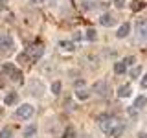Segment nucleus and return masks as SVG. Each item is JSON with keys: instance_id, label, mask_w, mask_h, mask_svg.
I'll use <instances>...</instances> for the list:
<instances>
[{"instance_id": "f257e3e1", "label": "nucleus", "mask_w": 147, "mask_h": 138, "mask_svg": "<svg viewBox=\"0 0 147 138\" xmlns=\"http://www.w3.org/2000/svg\"><path fill=\"white\" fill-rule=\"evenodd\" d=\"M33 114H35V107L30 105V103H22V105L17 107V116L22 118V120H30Z\"/></svg>"}, {"instance_id": "f03ea898", "label": "nucleus", "mask_w": 147, "mask_h": 138, "mask_svg": "<svg viewBox=\"0 0 147 138\" xmlns=\"http://www.w3.org/2000/svg\"><path fill=\"white\" fill-rule=\"evenodd\" d=\"M92 92H96L98 96H107L109 94V83L107 81H103V79H99V81H96L94 83V87H92Z\"/></svg>"}, {"instance_id": "7ed1b4c3", "label": "nucleus", "mask_w": 147, "mask_h": 138, "mask_svg": "<svg viewBox=\"0 0 147 138\" xmlns=\"http://www.w3.org/2000/svg\"><path fill=\"white\" fill-rule=\"evenodd\" d=\"M2 70L6 72V74H9V76H11V79L13 81H20V77H22V74H20V70H17L15 66H13L11 63H6L2 66Z\"/></svg>"}, {"instance_id": "20e7f679", "label": "nucleus", "mask_w": 147, "mask_h": 138, "mask_svg": "<svg viewBox=\"0 0 147 138\" xmlns=\"http://www.w3.org/2000/svg\"><path fill=\"white\" fill-rule=\"evenodd\" d=\"M13 50V39L11 37H2V39H0V52L2 53H7V52H11Z\"/></svg>"}, {"instance_id": "39448f33", "label": "nucleus", "mask_w": 147, "mask_h": 138, "mask_svg": "<svg viewBox=\"0 0 147 138\" xmlns=\"http://www.w3.org/2000/svg\"><path fill=\"white\" fill-rule=\"evenodd\" d=\"M30 92L39 98V96H42V92H44V85H42V83H39L37 79H33V81L30 83Z\"/></svg>"}, {"instance_id": "423d86ee", "label": "nucleus", "mask_w": 147, "mask_h": 138, "mask_svg": "<svg viewBox=\"0 0 147 138\" xmlns=\"http://www.w3.org/2000/svg\"><path fill=\"white\" fill-rule=\"evenodd\" d=\"M136 31H138V37L142 41H147V20H138Z\"/></svg>"}, {"instance_id": "0eeeda50", "label": "nucleus", "mask_w": 147, "mask_h": 138, "mask_svg": "<svg viewBox=\"0 0 147 138\" xmlns=\"http://www.w3.org/2000/svg\"><path fill=\"white\" fill-rule=\"evenodd\" d=\"M99 24L103 28H110V26L116 24V20H114V17L110 15V13H103V15L99 17Z\"/></svg>"}, {"instance_id": "6e6552de", "label": "nucleus", "mask_w": 147, "mask_h": 138, "mask_svg": "<svg viewBox=\"0 0 147 138\" xmlns=\"http://www.w3.org/2000/svg\"><path fill=\"white\" fill-rule=\"evenodd\" d=\"M129 33H131V24H129V22H123V24L118 28L116 37H118V39H125Z\"/></svg>"}, {"instance_id": "1a4fd4ad", "label": "nucleus", "mask_w": 147, "mask_h": 138, "mask_svg": "<svg viewBox=\"0 0 147 138\" xmlns=\"http://www.w3.org/2000/svg\"><path fill=\"white\" fill-rule=\"evenodd\" d=\"M147 105V98L145 96H136L134 101H132V109H136V110H142Z\"/></svg>"}, {"instance_id": "9d476101", "label": "nucleus", "mask_w": 147, "mask_h": 138, "mask_svg": "<svg viewBox=\"0 0 147 138\" xmlns=\"http://www.w3.org/2000/svg\"><path fill=\"white\" fill-rule=\"evenodd\" d=\"M123 129H125V127H123V123H116V122H114V125H112V129H110L109 135H110V136H114V138H118V136H121Z\"/></svg>"}, {"instance_id": "9b49d317", "label": "nucleus", "mask_w": 147, "mask_h": 138, "mask_svg": "<svg viewBox=\"0 0 147 138\" xmlns=\"http://www.w3.org/2000/svg\"><path fill=\"white\" fill-rule=\"evenodd\" d=\"M131 92H132V87L131 85H121L118 89V98H129Z\"/></svg>"}, {"instance_id": "f8f14e48", "label": "nucleus", "mask_w": 147, "mask_h": 138, "mask_svg": "<svg viewBox=\"0 0 147 138\" xmlns=\"http://www.w3.org/2000/svg\"><path fill=\"white\" fill-rule=\"evenodd\" d=\"M114 72H116L118 76H121V74H125V72H127V64L123 63V61H118L116 64H114Z\"/></svg>"}, {"instance_id": "ddd939ff", "label": "nucleus", "mask_w": 147, "mask_h": 138, "mask_svg": "<svg viewBox=\"0 0 147 138\" xmlns=\"http://www.w3.org/2000/svg\"><path fill=\"white\" fill-rule=\"evenodd\" d=\"M88 96H90V92L86 90V89H79V90H76V98H77V99H81V101L88 99Z\"/></svg>"}, {"instance_id": "4468645a", "label": "nucleus", "mask_w": 147, "mask_h": 138, "mask_svg": "<svg viewBox=\"0 0 147 138\" xmlns=\"http://www.w3.org/2000/svg\"><path fill=\"white\" fill-rule=\"evenodd\" d=\"M35 133H37V127H35V125H28V127L24 129V133H22V135H24V138H33Z\"/></svg>"}, {"instance_id": "2eb2a0df", "label": "nucleus", "mask_w": 147, "mask_h": 138, "mask_svg": "<svg viewBox=\"0 0 147 138\" xmlns=\"http://www.w3.org/2000/svg\"><path fill=\"white\" fill-rule=\"evenodd\" d=\"M142 72H144V68H142L140 64H136V66L131 68V77H132V79H136V77L142 76Z\"/></svg>"}, {"instance_id": "dca6fc26", "label": "nucleus", "mask_w": 147, "mask_h": 138, "mask_svg": "<svg viewBox=\"0 0 147 138\" xmlns=\"http://www.w3.org/2000/svg\"><path fill=\"white\" fill-rule=\"evenodd\" d=\"M4 103H6V105H13V103H17V94H15V92H9L6 98H4Z\"/></svg>"}, {"instance_id": "f3484780", "label": "nucleus", "mask_w": 147, "mask_h": 138, "mask_svg": "<svg viewBox=\"0 0 147 138\" xmlns=\"http://www.w3.org/2000/svg\"><path fill=\"white\" fill-rule=\"evenodd\" d=\"M85 39H86V41H96V39H98V35H96V30H94V28H88V30L85 31Z\"/></svg>"}, {"instance_id": "a211bd4d", "label": "nucleus", "mask_w": 147, "mask_h": 138, "mask_svg": "<svg viewBox=\"0 0 147 138\" xmlns=\"http://www.w3.org/2000/svg\"><path fill=\"white\" fill-rule=\"evenodd\" d=\"M42 52H44L42 46H35V48H33V53H31V59H33V61H37V59L42 55Z\"/></svg>"}, {"instance_id": "6ab92c4d", "label": "nucleus", "mask_w": 147, "mask_h": 138, "mask_svg": "<svg viewBox=\"0 0 147 138\" xmlns=\"http://www.w3.org/2000/svg\"><path fill=\"white\" fill-rule=\"evenodd\" d=\"M63 46V50H66V52H72V50H76L74 48V43H66V41H61V43H59Z\"/></svg>"}, {"instance_id": "aec40b11", "label": "nucleus", "mask_w": 147, "mask_h": 138, "mask_svg": "<svg viewBox=\"0 0 147 138\" xmlns=\"http://www.w3.org/2000/svg\"><path fill=\"white\" fill-rule=\"evenodd\" d=\"M59 92H61V83H59V81L52 83V94H55V96H57Z\"/></svg>"}, {"instance_id": "412c9836", "label": "nucleus", "mask_w": 147, "mask_h": 138, "mask_svg": "<svg viewBox=\"0 0 147 138\" xmlns=\"http://www.w3.org/2000/svg\"><path fill=\"white\" fill-rule=\"evenodd\" d=\"M11 136H13V131L9 127H6L2 133H0V138H11Z\"/></svg>"}, {"instance_id": "4be33fe9", "label": "nucleus", "mask_w": 147, "mask_h": 138, "mask_svg": "<svg viewBox=\"0 0 147 138\" xmlns=\"http://www.w3.org/2000/svg\"><path fill=\"white\" fill-rule=\"evenodd\" d=\"M63 138H76V131H74L72 127H68L66 131H64V135H63Z\"/></svg>"}, {"instance_id": "5701e85b", "label": "nucleus", "mask_w": 147, "mask_h": 138, "mask_svg": "<svg viewBox=\"0 0 147 138\" xmlns=\"http://www.w3.org/2000/svg\"><path fill=\"white\" fill-rule=\"evenodd\" d=\"M123 63H125L127 66H132V64L136 63V59H134V57H125V59H123Z\"/></svg>"}, {"instance_id": "b1692460", "label": "nucleus", "mask_w": 147, "mask_h": 138, "mask_svg": "<svg viewBox=\"0 0 147 138\" xmlns=\"http://www.w3.org/2000/svg\"><path fill=\"white\" fill-rule=\"evenodd\" d=\"M114 6H116V7H123V6H125V0H114Z\"/></svg>"}, {"instance_id": "393cba45", "label": "nucleus", "mask_w": 147, "mask_h": 138, "mask_svg": "<svg viewBox=\"0 0 147 138\" xmlns=\"http://www.w3.org/2000/svg\"><path fill=\"white\" fill-rule=\"evenodd\" d=\"M142 87L147 89V76H144V79H142Z\"/></svg>"}, {"instance_id": "a878e982", "label": "nucleus", "mask_w": 147, "mask_h": 138, "mask_svg": "<svg viewBox=\"0 0 147 138\" xmlns=\"http://www.w3.org/2000/svg\"><path fill=\"white\" fill-rule=\"evenodd\" d=\"M138 136H140V138H147V133H140Z\"/></svg>"}, {"instance_id": "bb28decb", "label": "nucleus", "mask_w": 147, "mask_h": 138, "mask_svg": "<svg viewBox=\"0 0 147 138\" xmlns=\"http://www.w3.org/2000/svg\"><path fill=\"white\" fill-rule=\"evenodd\" d=\"M0 114H2V107H0Z\"/></svg>"}, {"instance_id": "cd10ccee", "label": "nucleus", "mask_w": 147, "mask_h": 138, "mask_svg": "<svg viewBox=\"0 0 147 138\" xmlns=\"http://www.w3.org/2000/svg\"><path fill=\"white\" fill-rule=\"evenodd\" d=\"M0 2H4V0H0Z\"/></svg>"}]
</instances>
